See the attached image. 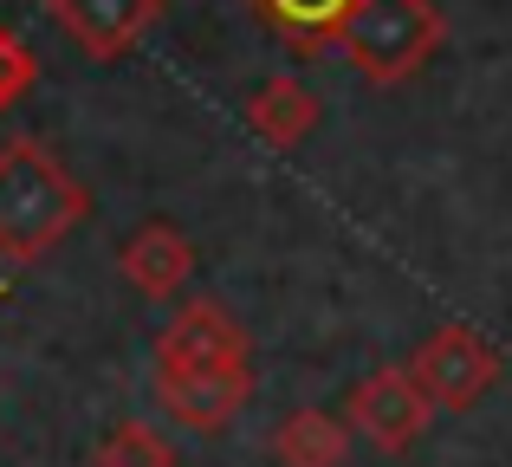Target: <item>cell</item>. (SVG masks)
Segmentation results:
<instances>
[{
    "label": "cell",
    "instance_id": "6da1fadb",
    "mask_svg": "<svg viewBox=\"0 0 512 467\" xmlns=\"http://www.w3.org/2000/svg\"><path fill=\"white\" fill-rule=\"evenodd\" d=\"M91 215V195L39 137H13L0 150V260L33 266Z\"/></svg>",
    "mask_w": 512,
    "mask_h": 467
},
{
    "label": "cell",
    "instance_id": "7a4b0ae2",
    "mask_svg": "<svg viewBox=\"0 0 512 467\" xmlns=\"http://www.w3.org/2000/svg\"><path fill=\"white\" fill-rule=\"evenodd\" d=\"M441 39H448V13L435 0H357L344 13L338 52L370 85H402L441 52Z\"/></svg>",
    "mask_w": 512,
    "mask_h": 467
},
{
    "label": "cell",
    "instance_id": "3957f363",
    "mask_svg": "<svg viewBox=\"0 0 512 467\" xmlns=\"http://www.w3.org/2000/svg\"><path fill=\"white\" fill-rule=\"evenodd\" d=\"M415 383L428 390V403L435 409H474L480 396L500 383V351H493L480 331H467V325H441L435 338L415 351Z\"/></svg>",
    "mask_w": 512,
    "mask_h": 467
},
{
    "label": "cell",
    "instance_id": "277c9868",
    "mask_svg": "<svg viewBox=\"0 0 512 467\" xmlns=\"http://www.w3.org/2000/svg\"><path fill=\"white\" fill-rule=\"evenodd\" d=\"M350 429L363 435V442L376 448V455H402V448H415V435L428 429V416H435V403H428V390L415 383V370H370V377L350 390Z\"/></svg>",
    "mask_w": 512,
    "mask_h": 467
},
{
    "label": "cell",
    "instance_id": "5b68a950",
    "mask_svg": "<svg viewBox=\"0 0 512 467\" xmlns=\"http://www.w3.org/2000/svg\"><path fill=\"white\" fill-rule=\"evenodd\" d=\"M253 396V364H156V403L175 422L214 435L247 409Z\"/></svg>",
    "mask_w": 512,
    "mask_h": 467
},
{
    "label": "cell",
    "instance_id": "8992f818",
    "mask_svg": "<svg viewBox=\"0 0 512 467\" xmlns=\"http://www.w3.org/2000/svg\"><path fill=\"white\" fill-rule=\"evenodd\" d=\"M52 26L72 39L85 59L117 65L124 52H137V39L163 20V0H46Z\"/></svg>",
    "mask_w": 512,
    "mask_h": 467
},
{
    "label": "cell",
    "instance_id": "52a82bcc",
    "mask_svg": "<svg viewBox=\"0 0 512 467\" xmlns=\"http://www.w3.org/2000/svg\"><path fill=\"white\" fill-rule=\"evenodd\" d=\"M156 364H253L247 325L214 299H188L156 338Z\"/></svg>",
    "mask_w": 512,
    "mask_h": 467
},
{
    "label": "cell",
    "instance_id": "ba28073f",
    "mask_svg": "<svg viewBox=\"0 0 512 467\" xmlns=\"http://www.w3.org/2000/svg\"><path fill=\"white\" fill-rule=\"evenodd\" d=\"M117 266H124V279L143 299H175V292L188 286V273H195V247H188V234L175 228V221H143V228L124 240Z\"/></svg>",
    "mask_w": 512,
    "mask_h": 467
},
{
    "label": "cell",
    "instance_id": "9c48e42d",
    "mask_svg": "<svg viewBox=\"0 0 512 467\" xmlns=\"http://www.w3.org/2000/svg\"><path fill=\"white\" fill-rule=\"evenodd\" d=\"M312 124H318V98L299 78H266L247 98V130L266 150H299V143L312 137Z\"/></svg>",
    "mask_w": 512,
    "mask_h": 467
},
{
    "label": "cell",
    "instance_id": "30bf717a",
    "mask_svg": "<svg viewBox=\"0 0 512 467\" xmlns=\"http://www.w3.org/2000/svg\"><path fill=\"white\" fill-rule=\"evenodd\" d=\"M350 416H325V409H292L273 429V461L279 467H344L350 461Z\"/></svg>",
    "mask_w": 512,
    "mask_h": 467
},
{
    "label": "cell",
    "instance_id": "8fae6325",
    "mask_svg": "<svg viewBox=\"0 0 512 467\" xmlns=\"http://www.w3.org/2000/svg\"><path fill=\"white\" fill-rule=\"evenodd\" d=\"M350 7H357V0H253V13H260V20H273L279 39H286V46H299V52L338 46Z\"/></svg>",
    "mask_w": 512,
    "mask_h": 467
},
{
    "label": "cell",
    "instance_id": "7c38bea8",
    "mask_svg": "<svg viewBox=\"0 0 512 467\" xmlns=\"http://www.w3.org/2000/svg\"><path fill=\"white\" fill-rule=\"evenodd\" d=\"M98 467H175V448L150 422H117L98 442Z\"/></svg>",
    "mask_w": 512,
    "mask_h": 467
},
{
    "label": "cell",
    "instance_id": "4fadbf2b",
    "mask_svg": "<svg viewBox=\"0 0 512 467\" xmlns=\"http://www.w3.org/2000/svg\"><path fill=\"white\" fill-rule=\"evenodd\" d=\"M33 78H39V59H33V46H26L13 26H0V111H13V104L33 91Z\"/></svg>",
    "mask_w": 512,
    "mask_h": 467
},
{
    "label": "cell",
    "instance_id": "5bb4252c",
    "mask_svg": "<svg viewBox=\"0 0 512 467\" xmlns=\"http://www.w3.org/2000/svg\"><path fill=\"white\" fill-rule=\"evenodd\" d=\"M247 7H253V0H247Z\"/></svg>",
    "mask_w": 512,
    "mask_h": 467
}]
</instances>
